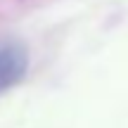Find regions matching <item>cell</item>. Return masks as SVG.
<instances>
[{
	"label": "cell",
	"mask_w": 128,
	"mask_h": 128,
	"mask_svg": "<svg viewBox=\"0 0 128 128\" xmlns=\"http://www.w3.org/2000/svg\"><path fill=\"white\" fill-rule=\"evenodd\" d=\"M28 69V55L22 45L10 43V45H0V92L10 90L24 78Z\"/></svg>",
	"instance_id": "obj_1"
}]
</instances>
